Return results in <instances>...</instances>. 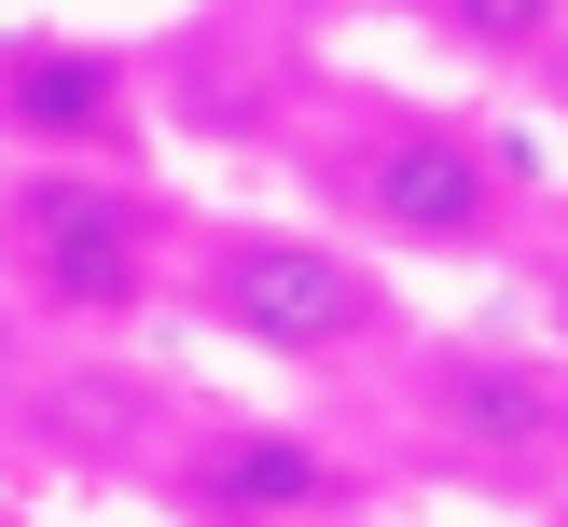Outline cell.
<instances>
[{"mask_svg": "<svg viewBox=\"0 0 568 527\" xmlns=\"http://www.w3.org/2000/svg\"><path fill=\"white\" fill-rule=\"evenodd\" d=\"M430 14H444V42H471V55H541L568 28V0H430Z\"/></svg>", "mask_w": 568, "mask_h": 527, "instance_id": "52a82bcc", "label": "cell"}, {"mask_svg": "<svg viewBox=\"0 0 568 527\" xmlns=\"http://www.w3.org/2000/svg\"><path fill=\"white\" fill-rule=\"evenodd\" d=\"M541 70H555V111H568V28H555V42H541Z\"/></svg>", "mask_w": 568, "mask_h": 527, "instance_id": "ba28073f", "label": "cell"}, {"mask_svg": "<svg viewBox=\"0 0 568 527\" xmlns=\"http://www.w3.org/2000/svg\"><path fill=\"white\" fill-rule=\"evenodd\" d=\"M0 277L55 320H125L166 277V222L153 194L98 181V166H14L0 181Z\"/></svg>", "mask_w": 568, "mask_h": 527, "instance_id": "7a4b0ae2", "label": "cell"}, {"mask_svg": "<svg viewBox=\"0 0 568 527\" xmlns=\"http://www.w3.org/2000/svg\"><path fill=\"white\" fill-rule=\"evenodd\" d=\"M181 499L209 527H320V514H347V472L305 430H209L181 458Z\"/></svg>", "mask_w": 568, "mask_h": 527, "instance_id": "5b68a950", "label": "cell"}, {"mask_svg": "<svg viewBox=\"0 0 568 527\" xmlns=\"http://www.w3.org/2000/svg\"><path fill=\"white\" fill-rule=\"evenodd\" d=\"M181 292H194L209 333H236L264 361H347V347L388 333V277L361 250L305 236V222H222V236H194Z\"/></svg>", "mask_w": 568, "mask_h": 527, "instance_id": "6da1fadb", "label": "cell"}, {"mask_svg": "<svg viewBox=\"0 0 568 527\" xmlns=\"http://www.w3.org/2000/svg\"><path fill=\"white\" fill-rule=\"evenodd\" d=\"M0 98H14V125H42V153H70V139L111 111V83L83 70V55H14V83H0Z\"/></svg>", "mask_w": 568, "mask_h": 527, "instance_id": "8992f818", "label": "cell"}, {"mask_svg": "<svg viewBox=\"0 0 568 527\" xmlns=\"http://www.w3.org/2000/svg\"><path fill=\"white\" fill-rule=\"evenodd\" d=\"M333 181H347V209L375 222V236H403V250H471V236H499V209H514L499 153L458 139V125H375Z\"/></svg>", "mask_w": 568, "mask_h": 527, "instance_id": "277c9868", "label": "cell"}, {"mask_svg": "<svg viewBox=\"0 0 568 527\" xmlns=\"http://www.w3.org/2000/svg\"><path fill=\"white\" fill-rule=\"evenodd\" d=\"M416 430L486 486H541V472H568V361L458 333V347L416 361Z\"/></svg>", "mask_w": 568, "mask_h": 527, "instance_id": "3957f363", "label": "cell"}]
</instances>
